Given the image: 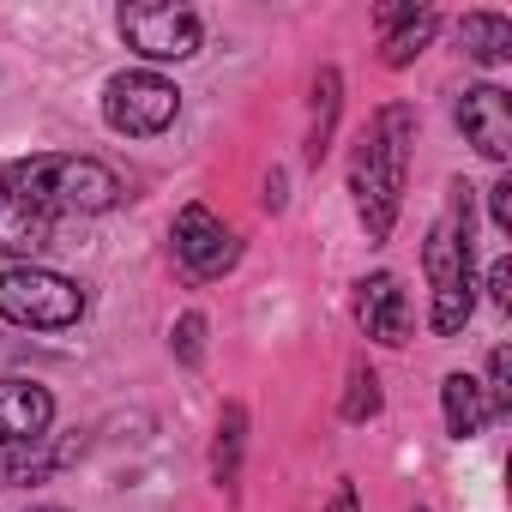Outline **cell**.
Returning <instances> with one entry per match:
<instances>
[{
  "mask_svg": "<svg viewBox=\"0 0 512 512\" xmlns=\"http://www.w3.org/2000/svg\"><path fill=\"white\" fill-rule=\"evenodd\" d=\"M235 253H241L235 229H229L223 217H211L205 205H187V211L175 217V266H181L193 284L223 278V272L235 266Z\"/></svg>",
  "mask_w": 512,
  "mask_h": 512,
  "instance_id": "obj_7",
  "label": "cell"
},
{
  "mask_svg": "<svg viewBox=\"0 0 512 512\" xmlns=\"http://www.w3.org/2000/svg\"><path fill=\"white\" fill-rule=\"evenodd\" d=\"M326 512H356V488L350 482H338V494H332V506Z\"/></svg>",
  "mask_w": 512,
  "mask_h": 512,
  "instance_id": "obj_22",
  "label": "cell"
},
{
  "mask_svg": "<svg viewBox=\"0 0 512 512\" xmlns=\"http://www.w3.org/2000/svg\"><path fill=\"white\" fill-rule=\"evenodd\" d=\"M440 398H446V428H452L458 440H470V434H482V428L494 422V404H488V392H482L470 374H446Z\"/></svg>",
  "mask_w": 512,
  "mask_h": 512,
  "instance_id": "obj_12",
  "label": "cell"
},
{
  "mask_svg": "<svg viewBox=\"0 0 512 512\" xmlns=\"http://www.w3.org/2000/svg\"><path fill=\"white\" fill-rule=\"evenodd\" d=\"M458 37H464V55L482 61V67H500V61L512 55V25H506L500 13H470V19L458 25Z\"/></svg>",
  "mask_w": 512,
  "mask_h": 512,
  "instance_id": "obj_14",
  "label": "cell"
},
{
  "mask_svg": "<svg viewBox=\"0 0 512 512\" xmlns=\"http://www.w3.org/2000/svg\"><path fill=\"white\" fill-rule=\"evenodd\" d=\"M31 512H61V506H31Z\"/></svg>",
  "mask_w": 512,
  "mask_h": 512,
  "instance_id": "obj_23",
  "label": "cell"
},
{
  "mask_svg": "<svg viewBox=\"0 0 512 512\" xmlns=\"http://www.w3.org/2000/svg\"><path fill=\"white\" fill-rule=\"evenodd\" d=\"M181 115V91L163 79V73H115L109 85H103V121L115 127V133H127V139H151V133H163L169 121Z\"/></svg>",
  "mask_w": 512,
  "mask_h": 512,
  "instance_id": "obj_5",
  "label": "cell"
},
{
  "mask_svg": "<svg viewBox=\"0 0 512 512\" xmlns=\"http://www.w3.org/2000/svg\"><path fill=\"white\" fill-rule=\"evenodd\" d=\"M199 332H205V320H199V314H187V320H181V356H187V362L199 356Z\"/></svg>",
  "mask_w": 512,
  "mask_h": 512,
  "instance_id": "obj_19",
  "label": "cell"
},
{
  "mask_svg": "<svg viewBox=\"0 0 512 512\" xmlns=\"http://www.w3.org/2000/svg\"><path fill=\"white\" fill-rule=\"evenodd\" d=\"M488 284H494V302L506 308V302H512V266H506V260H494V278H488Z\"/></svg>",
  "mask_w": 512,
  "mask_h": 512,
  "instance_id": "obj_21",
  "label": "cell"
},
{
  "mask_svg": "<svg viewBox=\"0 0 512 512\" xmlns=\"http://www.w3.org/2000/svg\"><path fill=\"white\" fill-rule=\"evenodd\" d=\"M55 422V398L37 380H0V446H37Z\"/></svg>",
  "mask_w": 512,
  "mask_h": 512,
  "instance_id": "obj_10",
  "label": "cell"
},
{
  "mask_svg": "<svg viewBox=\"0 0 512 512\" xmlns=\"http://www.w3.org/2000/svg\"><path fill=\"white\" fill-rule=\"evenodd\" d=\"M49 241H55V217L0 181V253H19V266H31Z\"/></svg>",
  "mask_w": 512,
  "mask_h": 512,
  "instance_id": "obj_11",
  "label": "cell"
},
{
  "mask_svg": "<svg viewBox=\"0 0 512 512\" xmlns=\"http://www.w3.org/2000/svg\"><path fill=\"white\" fill-rule=\"evenodd\" d=\"M121 37L145 61H187L199 55V13L175 0H139V7H121Z\"/></svg>",
  "mask_w": 512,
  "mask_h": 512,
  "instance_id": "obj_6",
  "label": "cell"
},
{
  "mask_svg": "<svg viewBox=\"0 0 512 512\" xmlns=\"http://www.w3.org/2000/svg\"><path fill=\"white\" fill-rule=\"evenodd\" d=\"M0 181H7L13 193H25L49 217H91V211H109L121 199L115 169L97 163V157H25Z\"/></svg>",
  "mask_w": 512,
  "mask_h": 512,
  "instance_id": "obj_2",
  "label": "cell"
},
{
  "mask_svg": "<svg viewBox=\"0 0 512 512\" xmlns=\"http://www.w3.org/2000/svg\"><path fill=\"white\" fill-rule=\"evenodd\" d=\"M241 404L223 410V428H217V482H235V458H241Z\"/></svg>",
  "mask_w": 512,
  "mask_h": 512,
  "instance_id": "obj_15",
  "label": "cell"
},
{
  "mask_svg": "<svg viewBox=\"0 0 512 512\" xmlns=\"http://www.w3.org/2000/svg\"><path fill=\"white\" fill-rule=\"evenodd\" d=\"M404 163H410V109H404V103H392V109H380V115H374V127L362 133L356 163H350L356 217H362L368 241H386V235H392L398 193H404Z\"/></svg>",
  "mask_w": 512,
  "mask_h": 512,
  "instance_id": "obj_1",
  "label": "cell"
},
{
  "mask_svg": "<svg viewBox=\"0 0 512 512\" xmlns=\"http://www.w3.org/2000/svg\"><path fill=\"white\" fill-rule=\"evenodd\" d=\"M458 127H464V139L488 163H506L512 157V103H506L500 85H470L458 97Z\"/></svg>",
  "mask_w": 512,
  "mask_h": 512,
  "instance_id": "obj_8",
  "label": "cell"
},
{
  "mask_svg": "<svg viewBox=\"0 0 512 512\" xmlns=\"http://www.w3.org/2000/svg\"><path fill=\"white\" fill-rule=\"evenodd\" d=\"M380 410V380L368 374V368H356L350 374V398H344V416L350 422H362V416H374Z\"/></svg>",
  "mask_w": 512,
  "mask_h": 512,
  "instance_id": "obj_16",
  "label": "cell"
},
{
  "mask_svg": "<svg viewBox=\"0 0 512 512\" xmlns=\"http://www.w3.org/2000/svg\"><path fill=\"white\" fill-rule=\"evenodd\" d=\"M332 115H338V73H320V121H314V139H308V157H320V151H326Z\"/></svg>",
  "mask_w": 512,
  "mask_h": 512,
  "instance_id": "obj_17",
  "label": "cell"
},
{
  "mask_svg": "<svg viewBox=\"0 0 512 512\" xmlns=\"http://www.w3.org/2000/svg\"><path fill=\"white\" fill-rule=\"evenodd\" d=\"M380 25L392 31L386 37V67H404V61H416L422 49H428V37H434V13H416V7H386L380 13Z\"/></svg>",
  "mask_w": 512,
  "mask_h": 512,
  "instance_id": "obj_13",
  "label": "cell"
},
{
  "mask_svg": "<svg viewBox=\"0 0 512 512\" xmlns=\"http://www.w3.org/2000/svg\"><path fill=\"white\" fill-rule=\"evenodd\" d=\"M494 223H500V229H512V181H500V187H494Z\"/></svg>",
  "mask_w": 512,
  "mask_h": 512,
  "instance_id": "obj_20",
  "label": "cell"
},
{
  "mask_svg": "<svg viewBox=\"0 0 512 512\" xmlns=\"http://www.w3.org/2000/svg\"><path fill=\"white\" fill-rule=\"evenodd\" d=\"M356 320L374 344H404L410 338V302H404V284L392 272H374L356 284Z\"/></svg>",
  "mask_w": 512,
  "mask_h": 512,
  "instance_id": "obj_9",
  "label": "cell"
},
{
  "mask_svg": "<svg viewBox=\"0 0 512 512\" xmlns=\"http://www.w3.org/2000/svg\"><path fill=\"white\" fill-rule=\"evenodd\" d=\"M422 266H428V284H434V332L440 338H452V332H464V320H470V211H464V199L452 205V217L446 223H434V235H428V253H422Z\"/></svg>",
  "mask_w": 512,
  "mask_h": 512,
  "instance_id": "obj_3",
  "label": "cell"
},
{
  "mask_svg": "<svg viewBox=\"0 0 512 512\" xmlns=\"http://www.w3.org/2000/svg\"><path fill=\"white\" fill-rule=\"evenodd\" d=\"M482 392H488L494 416H500V410L512 404V386H506V350H494V356H488V386H482Z\"/></svg>",
  "mask_w": 512,
  "mask_h": 512,
  "instance_id": "obj_18",
  "label": "cell"
},
{
  "mask_svg": "<svg viewBox=\"0 0 512 512\" xmlns=\"http://www.w3.org/2000/svg\"><path fill=\"white\" fill-rule=\"evenodd\" d=\"M85 314V290L49 266H7L0 272V320L31 332H67Z\"/></svg>",
  "mask_w": 512,
  "mask_h": 512,
  "instance_id": "obj_4",
  "label": "cell"
}]
</instances>
